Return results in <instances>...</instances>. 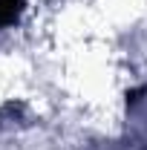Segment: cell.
<instances>
[{
    "instance_id": "1",
    "label": "cell",
    "mask_w": 147,
    "mask_h": 150,
    "mask_svg": "<svg viewBox=\"0 0 147 150\" xmlns=\"http://www.w3.org/2000/svg\"><path fill=\"white\" fill-rule=\"evenodd\" d=\"M23 12V0H0V29L12 26Z\"/></svg>"
}]
</instances>
